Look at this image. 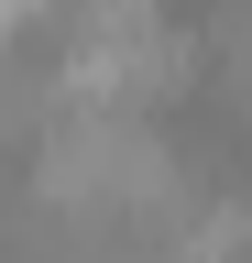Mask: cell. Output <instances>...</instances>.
I'll return each instance as SVG.
<instances>
[{
	"label": "cell",
	"mask_w": 252,
	"mask_h": 263,
	"mask_svg": "<svg viewBox=\"0 0 252 263\" xmlns=\"http://www.w3.org/2000/svg\"><path fill=\"white\" fill-rule=\"evenodd\" d=\"M198 77V44L176 22H77L66 44V99H99V110H143Z\"/></svg>",
	"instance_id": "obj_1"
},
{
	"label": "cell",
	"mask_w": 252,
	"mask_h": 263,
	"mask_svg": "<svg viewBox=\"0 0 252 263\" xmlns=\"http://www.w3.org/2000/svg\"><path fill=\"white\" fill-rule=\"evenodd\" d=\"M77 22H165V0H77Z\"/></svg>",
	"instance_id": "obj_2"
},
{
	"label": "cell",
	"mask_w": 252,
	"mask_h": 263,
	"mask_svg": "<svg viewBox=\"0 0 252 263\" xmlns=\"http://www.w3.org/2000/svg\"><path fill=\"white\" fill-rule=\"evenodd\" d=\"M33 11H55V0H0V33H11V22H33Z\"/></svg>",
	"instance_id": "obj_3"
}]
</instances>
